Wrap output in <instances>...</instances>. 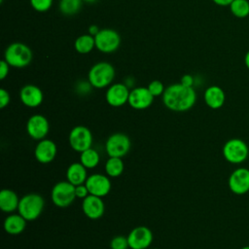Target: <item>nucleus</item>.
Returning <instances> with one entry per match:
<instances>
[{
  "mask_svg": "<svg viewBox=\"0 0 249 249\" xmlns=\"http://www.w3.org/2000/svg\"><path fill=\"white\" fill-rule=\"evenodd\" d=\"M162 96L164 106L174 112L190 110L196 101V92L193 87H186L181 83L172 84L165 88Z\"/></svg>",
  "mask_w": 249,
  "mask_h": 249,
  "instance_id": "f257e3e1",
  "label": "nucleus"
},
{
  "mask_svg": "<svg viewBox=\"0 0 249 249\" xmlns=\"http://www.w3.org/2000/svg\"><path fill=\"white\" fill-rule=\"evenodd\" d=\"M115 74V68L111 63L99 61L90 67L88 73V80L93 88L104 89L112 84Z\"/></svg>",
  "mask_w": 249,
  "mask_h": 249,
  "instance_id": "f03ea898",
  "label": "nucleus"
},
{
  "mask_svg": "<svg viewBox=\"0 0 249 249\" xmlns=\"http://www.w3.org/2000/svg\"><path fill=\"white\" fill-rule=\"evenodd\" d=\"M32 51L31 49L20 42H15L10 44L4 53V59L9 63L10 66L16 68H23L29 65L32 61Z\"/></svg>",
  "mask_w": 249,
  "mask_h": 249,
  "instance_id": "7ed1b4c3",
  "label": "nucleus"
},
{
  "mask_svg": "<svg viewBox=\"0 0 249 249\" xmlns=\"http://www.w3.org/2000/svg\"><path fill=\"white\" fill-rule=\"evenodd\" d=\"M44 206V197L39 194L31 193L20 197L18 212L27 222H31L36 220L42 214Z\"/></svg>",
  "mask_w": 249,
  "mask_h": 249,
  "instance_id": "20e7f679",
  "label": "nucleus"
},
{
  "mask_svg": "<svg viewBox=\"0 0 249 249\" xmlns=\"http://www.w3.org/2000/svg\"><path fill=\"white\" fill-rule=\"evenodd\" d=\"M222 153L227 161L232 164H239L247 160L249 148L242 139L231 138L224 144Z\"/></svg>",
  "mask_w": 249,
  "mask_h": 249,
  "instance_id": "39448f33",
  "label": "nucleus"
},
{
  "mask_svg": "<svg viewBox=\"0 0 249 249\" xmlns=\"http://www.w3.org/2000/svg\"><path fill=\"white\" fill-rule=\"evenodd\" d=\"M51 198L53 203L59 208L70 206L77 198L75 194V186L67 180L57 182L52 189Z\"/></svg>",
  "mask_w": 249,
  "mask_h": 249,
  "instance_id": "423d86ee",
  "label": "nucleus"
},
{
  "mask_svg": "<svg viewBox=\"0 0 249 249\" xmlns=\"http://www.w3.org/2000/svg\"><path fill=\"white\" fill-rule=\"evenodd\" d=\"M130 148V138L123 132L113 133L108 137L105 143V151L109 157L123 158L128 154Z\"/></svg>",
  "mask_w": 249,
  "mask_h": 249,
  "instance_id": "0eeeda50",
  "label": "nucleus"
},
{
  "mask_svg": "<svg viewBox=\"0 0 249 249\" xmlns=\"http://www.w3.org/2000/svg\"><path fill=\"white\" fill-rule=\"evenodd\" d=\"M95 48L104 53L117 51L121 44V36L115 29L103 28L94 36Z\"/></svg>",
  "mask_w": 249,
  "mask_h": 249,
  "instance_id": "6e6552de",
  "label": "nucleus"
},
{
  "mask_svg": "<svg viewBox=\"0 0 249 249\" xmlns=\"http://www.w3.org/2000/svg\"><path fill=\"white\" fill-rule=\"evenodd\" d=\"M70 147L78 153H82L92 145L93 137L90 129L85 125L74 126L68 136Z\"/></svg>",
  "mask_w": 249,
  "mask_h": 249,
  "instance_id": "1a4fd4ad",
  "label": "nucleus"
},
{
  "mask_svg": "<svg viewBox=\"0 0 249 249\" xmlns=\"http://www.w3.org/2000/svg\"><path fill=\"white\" fill-rule=\"evenodd\" d=\"M130 249H147L153 242V232L145 226H138L132 229L127 235Z\"/></svg>",
  "mask_w": 249,
  "mask_h": 249,
  "instance_id": "9d476101",
  "label": "nucleus"
},
{
  "mask_svg": "<svg viewBox=\"0 0 249 249\" xmlns=\"http://www.w3.org/2000/svg\"><path fill=\"white\" fill-rule=\"evenodd\" d=\"M50 130L48 119L40 114L32 115L26 123V132L32 139L42 140L46 138Z\"/></svg>",
  "mask_w": 249,
  "mask_h": 249,
  "instance_id": "9b49d317",
  "label": "nucleus"
},
{
  "mask_svg": "<svg viewBox=\"0 0 249 249\" xmlns=\"http://www.w3.org/2000/svg\"><path fill=\"white\" fill-rule=\"evenodd\" d=\"M85 184L89 192V195H93L99 197L107 196L110 193L112 187L110 177L101 173H93L89 175Z\"/></svg>",
  "mask_w": 249,
  "mask_h": 249,
  "instance_id": "f8f14e48",
  "label": "nucleus"
},
{
  "mask_svg": "<svg viewBox=\"0 0 249 249\" xmlns=\"http://www.w3.org/2000/svg\"><path fill=\"white\" fill-rule=\"evenodd\" d=\"M229 188L235 195H244L249 192V169L238 167L229 177Z\"/></svg>",
  "mask_w": 249,
  "mask_h": 249,
  "instance_id": "ddd939ff",
  "label": "nucleus"
},
{
  "mask_svg": "<svg viewBox=\"0 0 249 249\" xmlns=\"http://www.w3.org/2000/svg\"><path fill=\"white\" fill-rule=\"evenodd\" d=\"M129 89L124 83H116L110 85L105 93L106 102L112 107H121L127 103Z\"/></svg>",
  "mask_w": 249,
  "mask_h": 249,
  "instance_id": "4468645a",
  "label": "nucleus"
},
{
  "mask_svg": "<svg viewBox=\"0 0 249 249\" xmlns=\"http://www.w3.org/2000/svg\"><path fill=\"white\" fill-rule=\"evenodd\" d=\"M154 98L148 88L137 87L130 90L127 103L135 110H144L152 105Z\"/></svg>",
  "mask_w": 249,
  "mask_h": 249,
  "instance_id": "2eb2a0df",
  "label": "nucleus"
},
{
  "mask_svg": "<svg viewBox=\"0 0 249 249\" xmlns=\"http://www.w3.org/2000/svg\"><path fill=\"white\" fill-rule=\"evenodd\" d=\"M57 154L56 144L48 138L39 140L34 149V157L40 163L47 164L52 162Z\"/></svg>",
  "mask_w": 249,
  "mask_h": 249,
  "instance_id": "dca6fc26",
  "label": "nucleus"
},
{
  "mask_svg": "<svg viewBox=\"0 0 249 249\" xmlns=\"http://www.w3.org/2000/svg\"><path fill=\"white\" fill-rule=\"evenodd\" d=\"M82 210L89 219L97 220L103 216L105 204L102 197L89 195L82 201Z\"/></svg>",
  "mask_w": 249,
  "mask_h": 249,
  "instance_id": "f3484780",
  "label": "nucleus"
},
{
  "mask_svg": "<svg viewBox=\"0 0 249 249\" xmlns=\"http://www.w3.org/2000/svg\"><path fill=\"white\" fill-rule=\"evenodd\" d=\"M19 99L23 105L29 108L40 106L44 99L42 89L35 85H25L19 90Z\"/></svg>",
  "mask_w": 249,
  "mask_h": 249,
  "instance_id": "a211bd4d",
  "label": "nucleus"
},
{
  "mask_svg": "<svg viewBox=\"0 0 249 249\" xmlns=\"http://www.w3.org/2000/svg\"><path fill=\"white\" fill-rule=\"evenodd\" d=\"M205 104L211 109L221 108L226 101V94L219 86H210L204 90L203 94Z\"/></svg>",
  "mask_w": 249,
  "mask_h": 249,
  "instance_id": "6ab92c4d",
  "label": "nucleus"
},
{
  "mask_svg": "<svg viewBox=\"0 0 249 249\" xmlns=\"http://www.w3.org/2000/svg\"><path fill=\"white\" fill-rule=\"evenodd\" d=\"M87 170L81 162H73L67 167L66 179L74 186L85 184L89 177Z\"/></svg>",
  "mask_w": 249,
  "mask_h": 249,
  "instance_id": "aec40b11",
  "label": "nucleus"
},
{
  "mask_svg": "<svg viewBox=\"0 0 249 249\" xmlns=\"http://www.w3.org/2000/svg\"><path fill=\"white\" fill-rule=\"evenodd\" d=\"M19 197L17 193L11 189H3L0 192V208L3 212L13 213L18 210Z\"/></svg>",
  "mask_w": 249,
  "mask_h": 249,
  "instance_id": "412c9836",
  "label": "nucleus"
},
{
  "mask_svg": "<svg viewBox=\"0 0 249 249\" xmlns=\"http://www.w3.org/2000/svg\"><path fill=\"white\" fill-rule=\"evenodd\" d=\"M26 222L27 221L19 213H12L8 215L4 221V230L9 234H19L25 230Z\"/></svg>",
  "mask_w": 249,
  "mask_h": 249,
  "instance_id": "4be33fe9",
  "label": "nucleus"
},
{
  "mask_svg": "<svg viewBox=\"0 0 249 249\" xmlns=\"http://www.w3.org/2000/svg\"><path fill=\"white\" fill-rule=\"evenodd\" d=\"M74 48L76 52L81 54H87L95 48L94 37L90 34H83L76 38L74 42Z\"/></svg>",
  "mask_w": 249,
  "mask_h": 249,
  "instance_id": "5701e85b",
  "label": "nucleus"
},
{
  "mask_svg": "<svg viewBox=\"0 0 249 249\" xmlns=\"http://www.w3.org/2000/svg\"><path fill=\"white\" fill-rule=\"evenodd\" d=\"M104 168H105L106 175L112 178H116L123 174L124 170V163L122 158L109 157V159L105 162Z\"/></svg>",
  "mask_w": 249,
  "mask_h": 249,
  "instance_id": "b1692460",
  "label": "nucleus"
},
{
  "mask_svg": "<svg viewBox=\"0 0 249 249\" xmlns=\"http://www.w3.org/2000/svg\"><path fill=\"white\" fill-rule=\"evenodd\" d=\"M99 161H100L99 153L91 147L85 150L84 152L80 153V162L87 169H92V168L96 167L98 165Z\"/></svg>",
  "mask_w": 249,
  "mask_h": 249,
  "instance_id": "393cba45",
  "label": "nucleus"
},
{
  "mask_svg": "<svg viewBox=\"0 0 249 249\" xmlns=\"http://www.w3.org/2000/svg\"><path fill=\"white\" fill-rule=\"evenodd\" d=\"M83 0H59L58 9L64 16H74L82 8Z\"/></svg>",
  "mask_w": 249,
  "mask_h": 249,
  "instance_id": "a878e982",
  "label": "nucleus"
},
{
  "mask_svg": "<svg viewBox=\"0 0 249 249\" xmlns=\"http://www.w3.org/2000/svg\"><path fill=\"white\" fill-rule=\"evenodd\" d=\"M229 7L231 14L237 18H244L249 16L248 0H233Z\"/></svg>",
  "mask_w": 249,
  "mask_h": 249,
  "instance_id": "bb28decb",
  "label": "nucleus"
},
{
  "mask_svg": "<svg viewBox=\"0 0 249 249\" xmlns=\"http://www.w3.org/2000/svg\"><path fill=\"white\" fill-rule=\"evenodd\" d=\"M110 248L111 249H127V248H129L127 236H124V235L114 236L110 241Z\"/></svg>",
  "mask_w": 249,
  "mask_h": 249,
  "instance_id": "cd10ccee",
  "label": "nucleus"
},
{
  "mask_svg": "<svg viewBox=\"0 0 249 249\" xmlns=\"http://www.w3.org/2000/svg\"><path fill=\"white\" fill-rule=\"evenodd\" d=\"M31 7L40 13L47 12L53 5V0H30Z\"/></svg>",
  "mask_w": 249,
  "mask_h": 249,
  "instance_id": "c85d7f7f",
  "label": "nucleus"
},
{
  "mask_svg": "<svg viewBox=\"0 0 249 249\" xmlns=\"http://www.w3.org/2000/svg\"><path fill=\"white\" fill-rule=\"evenodd\" d=\"M147 88H148V89L150 90V92L153 94L154 97L162 95L163 92H164V89H165L163 84H162L160 81H159V80H154V81H152V82L148 85Z\"/></svg>",
  "mask_w": 249,
  "mask_h": 249,
  "instance_id": "c756f323",
  "label": "nucleus"
},
{
  "mask_svg": "<svg viewBox=\"0 0 249 249\" xmlns=\"http://www.w3.org/2000/svg\"><path fill=\"white\" fill-rule=\"evenodd\" d=\"M93 87L91 86V84L88 81H79L76 86H75V89L76 92L80 95H87L91 91V89Z\"/></svg>",
  "mask_w": 249,
  "mask_h": 249,
  "instance_id": "7c9ffc66",
  "label": "nucleus"
},
{
  "mask_svg": "<svg viewBox=\"0 0 249 249\" xmlns=\"http://www.w3.org/2000/svg\"><path fill=\"white\" fill-rule=\"evenodd\" d=\"M11 101V96L8 90H6L5 89H0V108L4 109L6 106L9 105Z\"/></svg>",
  "mask_w": 249,
  "mask_h": 249,
  "instance_id": "2f4dec72",
  "label": "nucleus"
},
{
  "mask_svg": "<svg viewBox=\"0 0 249 249\" xmlns=\"http://www.w3.org/2000/svg\"><path fill=\"white\" fill-rule=\"evenodd\" d=\"M75 194L77 198H82L84 199L89 195V192L86 186V184H81L78 186H75Z\"/></svg>",
  "mask_w": 249,
  "mask_h": 249,
  "instance_id": "473e14b6",
  "label": "nucleus"
},
{
  "mask_svg": "<svg viewBox=\"0 0 249 249\" xmlns=\"http://www.w3.org/2000/svg\"><path fill=\"white\" fill-rule=\"evenodd\" d=\"M9 71H10L9 63L5 59H2L0 61V79L4 80L8 76Z\"/></svg>",
  "mask_w": 249,
  "mask_h": 249,
  "instance_id": "72a5a7b5",
  "label": "nucleus"
},
{
  "mask_svg": "<svg viewBox=\"0 0 249 249\" xmlns=\"http://www.w3.org/2000/svg\"><path fill=\"white\" fill-rule=\"evenodd\" d=\"M180 83L186 87H193L195 84V78L190 74H185L182 76Z\"/></svg>",
  "mask_w": 249,
  "mask_h": 249,
  "instance_id": "f704fd0d",
  "label": "nucleus"
},
{
  "mask_svg": "<svg viewBox=\"0 0 249 249\" xmlns=\"http://www.w3.org/2000/svg\"><path fill=\"white\" fill-rule=\"evenodd\" d=\"M99 31H100L99 27H98L97 25H95V24H91V25H89V34H90V35L93 36V37H94Z\"/></svg>",
  "mask_w": 249,
  "mask_h": 249,
  "instance_id": "c9c22d12",
  "label": "nucleus"
},
{
  "mask_svg": "<svg viewBox=\"0 0 249 249\" xmlns=\"http://www.w3.org/2000/svg\"><path fill=\"white\" fill-rule=\"evenodd\" d=\"M218 6H230L233 0H212Z\"/></svg>",
  "mask_w": 249,
  "mask_h": 249,
  "instance_id": "e433bc0d",
  "label": "nucleus"
},
{
  "mask_svg": "<svg viewBox=\"0 0 249 249\" xmlns=\"http://www.w3.org/2000/svg\"><path fill=\"white\" fill-rule=\"evenodd\" d=\"M244 63H245V66L249 69V51L246 53L244 56Z\"/></svg>",
  "mask_w": 249,
  "mask_h": 249,
  "instance_id": "4c0bfd02",
  "label": "nucleus"
},
{
  "mask_svg": "<svg viewBox=\"0 0 249 249\" xmlns=\"http://www.w3.org/2000/svg\"><path fill=\"white\" fill-rule=\"evenodd\" d=\"M84 2H87V3H94V2H96V1H98V0H83Z\"/></svg>",
  "mask_w": 249,
  "mask_h": 249,
  "instance_id": "58836bf2",
  "label": "nucleus"
},
{
  "mask_svg": "<svg viewBox=\"0 0 249 249\" xmlns=\"http://www.w3.org/2000/svg\"><path fill=\"white\" fill-rule=\"evenodd\" d=\"M241 249H249V245H246V246H243Z\"/></svg>",
  "mask_w": 249,
  "mask_h": 249,
  "instance_id": "ea45409f",
  "label": "nucleus"
},
{
  "mask_svg": "<svg viewBox=\"0 0 249 249\" xmlns=\"http://www.w3.org/2000/svg\"><path fill=\"white\" fill-rule=\"evenodd\" d=\"M3 1H4V0H0V3H2V2H3Z\"/></svg>",
  "mask_w": 249,
  "mask_h": 249,
  "instance_id": "a19ab883",
  "label": "nucleus"
},
{
  "mask_svg": "<svg viewBox=\"0 0 249 249\" xmlns=\"http://www.w3.org/2000/svg\"><path fill=\"white\" fill-rule=\"evenodd\" d=\"M154 249H159V248H154Z\"/></svg>",
  "mask_w": 249,
  "mask_h": 249,
  "instance_id": "79ce46f5",
  "label": "nucleus"
}]
</instances>
